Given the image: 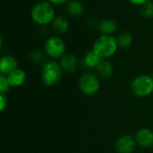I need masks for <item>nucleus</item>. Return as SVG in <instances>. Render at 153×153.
I'll return each instance as SVG.
<instances>
[{
	"label": "nucleus",
	"mask_w": 153,
	"mask_h": 153,
	"mask_svg": "<svg viewBox=\"0 0 153 153\" xmlns=\"http://www.w3.org/2000/svg\"><path fill=\"white\" fill-rule=\"evenodd\" d=\"M16 1H18V0H16Z\"/></svg>",
	"instance_id": "nucleus-26"
},
{
	"label": "nucleus",
	"mask_w": 153,
	"mask_h": 153,
	"mask_svg": "<svg viewBox=\"0 0 153 153\" xmlns=\"http://www.w3.org/2000/svg\"><path fill=\"white\" fill-rule=\"evenodd\" d=\"M7 80L9 82V84L11 87H20L22 86L25 81H26V73L20 68L15 69L14 71H13L11 74H9L8 75H6Z\"/></svg>",
	"instance_id": "nucleus-11"
},
{
	"label": "nucleus",
	"mask_w": 153,
	"mask_h": 153,
	"mask_svg": "<svg viewBox=\"0 0 153 153\" xmlns=\"http://www.w3.org/2000/svg\"><path fill=\"white\" fill-rule=\"evenodd\" d=\"M32 21L39 25L51 24L56 17V12L53 4L48 1H39L36 3L30 12Z\"/></svg>",
	"instance_id": "nucleus-1"
},
{
	"label": "nucleus",
	"mask_w": 153,
	"mask_h": 153,
	"mask_svg": "<svg viewBox=\"0 0 153 153\" xmlns=\"http://www.w3.org/2000/svg\"><path fill=\"white\" fill-rule=\"evenodd\" d=\"M7 97L5 94H3V93H0V110L3 112L5 108L7 107Z\"/></svg>",
	"instance_id": "nucleus-21"
},
{
	"label": "nucleus",
	"mask_w": 153,
	"mask_h": 153,
	"mask_svg": "<svg viewBox=\"0 0 153 153\" xmlns=\"http://www.w3.org/2000/svg\"><path fill=\"white\" fill-rule=\"evenodd\" d=\"M118 29V23L114 19L103 20L99 26V30L102 35H113Z\"/></svg>",
	"instance_id": "nucleus-12"
},
{
	"label": "nucleus",
	"mask_w": 153,
	"mask_h": 153,
	"mask_svg": "<svg viewBox=\"0 0 153 153\" xmlns=\"http://www.w3.org/2000/svg\"><path fill=\"white\" fill-rule=\"evenodd\" d=\"M152 77H153V74H152Z\"/></svg>",
	"instance_id": "nucleus-24"
},
{
	"label": "nucleus",
	"mask_w": 153,
	"mask_h": 153,
	"mask_svg": "<svg viewBox=\"0 0 153 153\" xmlns=\"http://www.w3.org/2000/svg\"><path fill=\"white\" fill-rule=\"evenodd\" d=\"M30 59L32 63L39 65V64H45L46 63V55L40 51H34L30 54Z\"/></svg>",
	"instance_id": "nucleus-18"
},
{
	"label": "nucleus",
	"mask_w": 153,
	"mask_h": 153,
	"mask_svg": "<svg viewBox=\"0 0 153 153\" xmlns=\"http://www.w3.org/2000/svg\"><path fill=\"white\" fill-rule=\"evenodd\" d=\"M18 68L17 60L10 55H5L0 59V73L4 75H8L13 71Z\"/></svg>",
	"instance_id": "nucleus-10"
},
{
	"label": "nucleus",
	"mask_w": 153,
	"mask_h": 153,
	"mask_svg": "<svg viewBox=\"0 0 153 153\" xmlns=\"http://www.w3.org/2000/svg\"><path fill=\"white\" fill-rule=\"evenodd\" d=\"M152 150H153V146H152Z\"/></svg>",
	"instance_id": "nucleus-25"
},
{
	"label": "nucleus",
	"mask_w": 153,
	"mask_h": 153,
	"mask_svg": "<svg viewBox=\"0 0 153 153\" xmlns=\"http://www.w3.org/2000/svg\"><path fill=\"white\" fill-rule=\"evenodd\" d=\"M132 93L138 98H145L153 92V77L149 74H142L135 77L130 84Z\"/></svg>",
	"instance_id": "nucleus-4"
},
{
	"label": "nucleus",
	"mask_w": 153,
	"mask_h": 153,
	"mask_svg": "<svg viewBox=\"0 0 153 153\" xmlns=\"http://www.w3.org/2000/svg\"><path fill=\"white\" fill-rule=\"evenodd\" d=\"M48 1L49 3H51L52 4H66L69 0H47Z\"/></svg>",
	"instance_id": "nucleus-22"
},
{
	"label": "nucleus",
	"mask_w": 153,
	"mask_h": 153,
	"mask_svg": "<svg viewBox=\"0 0 153 153\" xmlns=\"http://www.w3.org/2000/svg\"><path fill=\"white\" fill-rule=\"evenodd\" d=\"M10 87L11 86L9 84L6 75L0 74V93L5 94L9 91Z\"/></svg>",
	"instance_id": "nucleus-20"
},
{
	"label": "nucleus",
	"mask_w": 153,
	"mask_h": 153,
	"mask_svg": "<svg viewBox=\"0 0 153 153\" xmlns=\"http://www.w3.org/2000/svg\"><path fill=\"white\" fill-rule=\"evenodd\" d=\"M51 27L55 32L58 34H63L68 30L70 23L68 20L64 16H56L53 22H51Z\"/></svg>",
	"instance_id": "nucleus-14"
},
{
	"label": "nucleus",
	"mask_w": 153,
	"mask_h": 153,
	"mask_svg": "<svg viewBox=\"0 0 153 153\" xmlns=\"http://www.w3.org/2000/svg\"><path fill=\"white\" fill-rule=\"evenodd\" d=\"M137 145L142 148H151L153 146V131L149 128L139 129L134 136Z\"/></svg>",
	"instance_id": "nucleus-8"
},
{
	"label": "nucleus",
	"mask_w": 153,
	"mask_h": 153,
	"mask_svg": "<svg viewBox=\"0 0 153 153\" xmlns=\"http://www.w3.org/2000/svg\"><path fill=\"white\" fill-rule=\"evenodd\" d=\"M78 85L83 94L91 96L99 91L100 88V82L95 74L91 72H85L80 76Z\"/></svg>",
	"instance_id": "nucleus-5"
},
{
	"label": "nucleus",
	"mask_w": 153,
	"mask_h": 153,
	"mask_svg": "<svg viewBox=\"0 0 153 153\" xmlns=\"http://www.w3.org/2000/svg\"><path fill=\"white\" fill-rule=\"evenodd\" d=\"M141 13L146 18L153 17V2L148 1L141 6Z\"/></svg>",
	"instance_id": "nucleus-19"
},
{
	"label": "nucleus",
	"mask_w": 153,
	"mask_h": 153,
	"mask_svg": "<svg viewBox=\"0 0 153 153\" xmlns=\"http://www.w3.org/2000/svg\"><path fill=\"white\" fill-rule=\"evenodd\" d=\"M118 48L117 38L113 35H101L94 42L92 49L101 59H108L115 55Z\"/></svg>",
	"instance_id": "nucleus-2"
},
{
	"label": "nucleus",
	"mask_w": 153,
	"mask_h": 153,
	"mask_svg": "<svg viewBox=\"0 0 153 153\" xmlns=\"http://www.w3.org/2000/svg\"><path fill=\"white\" fill-rule=\"evenodd\" d=\"M83 5L78 0H69L66 3V11L74 17L81 16L83 13Z\"/></svg>",
	"instance_id": "nucleus-16"
},
{
	"label": "nucleus",
	"mask_w": 153,
	"mask_h": 153,
	"mask_svg": "<svg viewBox=\"0 0 153 153\" xmlns=\"http://www.w3.org/2000/svg\"><path fill=\"white\" fill-rule=\"evenodd\" d=\"M98 74L104 79L110 78L114 74V67L108 59H101L98 66L96 67Z\"/></svg>",
	"instance_id": "nucleus-13"
},
{
	"label": "nucleus",
	"mask_w": 153,
	"mask_h": 153,
	"mask_svg": "<svg viewBox=\"0 0 153 153\" xmlns=\"http://www.w3.org/2000/svg\"><path fill=\"white\" fill-rule=\"evenodd\" d=\"M117 44H118V47L119 48H129L132 43H133V36L131 33L129 32H122L120 33L117 38Z\"/></svg>",
	"instance_id": "nucleus-17"
},
{
	"label": "nucleus",
	"mask_w": 153,
	"mask_h": 153,
	"mask_svg": "<svg viewBox=\"0 0 153 153\" xmlns=\"http://www.w3.org/2000/svg\"><path fill=\"white\" fill-rule=\"evenodd\" d=\"M62 71L59 63L53 60L46 62L41 70V81L44 85L51 87L57 84L62 78Z\"/></svg>",
	"instance_id": "nucleus-3"
},
{
	"label": "nucleus",
	"mask_w": 153,
	"mask_h": 153,
	"mask_svg": "<svg viewBox=\"0 0 153 153\" xmlns=\"http://www.w3.org/2000/svg\"><path fill=\"white\" fill-rule=\"evenodd\" d=\"M65 43L59 36L49 37L44 44L46 55L52 59L61 58L65 54Z\"/></svg>",
	"instance_id": "nucleus-6"
},
{
	"label": "nucleus",
	"mask_w": 153,
	"mask_h": 153,
	"mask_svg": "<svg viewBox=\"0 0 153 153\" xmlns=\"http://www.w3.org/2000/svg\"><path fill=\"white\" fill-rule=\"evenodd\" d=\"M150 0H129V2H131L133 4H136V5H143L145 3H147Z\"/></svg>",
	"instance_id": "nucleus-23"
},
{
	"label": "nucleus",
	"mask_w": 153,
	"mask_h": 153,
	"mask_svg": "<svg viewBox=\"0 0 153 153\" xmlns=\"http://www.w3.org/2000/svg\"><path fill=\"white\" fill-rule=\"evenodd\" d=\"M60 65L62 69L67 73H74L78 69L79 66V61L75 55L74 54H65L60 58Z\"/></svg>",
	"instance_id": "nucleus-9"
},
{
	"label": "nucleus",
	"mask_w": 153,
	"mask_h": 153,
	"mask_svg": "<svg viewBox=\"0 0 153 153\" xmlns=\"http://www.w3.org/2000/svg\"><path fill=\"white\" fill-rule=\"evenodd\" d=\"M100 61H101L100 56L93 49H91L84 56L82 64L85 68L91 69V68H96Z\"/></svg>",
	"instance_id": "nucleus-15"
},
{
	"label": "nucleus",
	"mask_w": 153,
	"mask_h": 153,
	"mask_svg": "<svg viewBox=\"0 0 153 153\" xmlns=\"http://www.w3.org/2000/svg\"><path fill=\"white\" fill-rule=\"evenodd\" d=\"M137 143L134 136L123 134L115 143V150L117 153H133L136 148Z\"/></svg>",
	"instance_id": "nucleus-7"
}]
</instances>
